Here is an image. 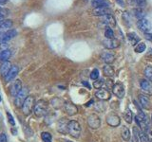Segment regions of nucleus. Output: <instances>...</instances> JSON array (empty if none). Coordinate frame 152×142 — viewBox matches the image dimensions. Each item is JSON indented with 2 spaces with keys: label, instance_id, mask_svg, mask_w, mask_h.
<instances>
[{
  "label": "nucleus",
  "instance_id": "nucleus-19",
  "mask_svg": "<svg viewBox=\"0 0 152 142\" xmlns=\"http://www.w3.org/2000/svg\"><path fill=\"white\" fill-rule=\"evenodd\" d=\"M11 68H12L11 63H10L9 61L4 62L2 65L0 66V74H1V76H3V77H6V75L9 73V71L11 70Z\"/></svg>",
  "mask_w": 152,
  "mask_h": 142
},
{
  "label": "nucleus",
  "instance_id": "nucleus-9",
  "mask_svg": "<svg viewBox=\"0 0 152 142\" xmlns=\"http://www.w3.org/2000/svg\"><path fill=\"white\" fill-rule=\"evenodd\" d=\"M137 26H138V28H139V30H140L141 31L145 32V33L149 32V30H151V25H150V23H149V21L147 20V19H145V18H142V19H141V20L138 21Z\"/></svg>",
  "mask_w": 152,
  "mask_h": 142
},
{
  "label": "nucleus",
  "instance_id": "nucleus-5",
  "mask_svg": "<svg viewBox=\"0 0 152 142\" xmlns=\"http://www.w3.org/2000/svg\"><path fill=\"white\" fill-rule=\"evenodd\" d=\"M28 90L27 88H22V90L20 91L16 98H15V105L17 107H22L24 102H25L26 99L28 97Z\"/></svg>",
  "mask_w": 152,
  "mask_h": 142
},
{
  "label": "nucleus",
  "instance_id": "nucleus-12",
  "mask_svg": "<svg viewBox=\"0 0 152 142\" xmlns=\"http://www.w3.org/2000/svg\"><path fill=\"white\" fill-rule=\"evenodd\" d=\"M95 96H96L99 99H102V101H108L111 97V93L109 92L107 89H102L101 88L95 93Z\"/></svg>",
  "mask_w": 152,
  "mask_h": 142
},
{
  "label": "nucleus",
  "instance_id": "nucleus-3",
  "mask_svg": "<svg viewBox=\"0 0 152 142\" xmlns=\"http://www.w3.org/2000/svg\"><path fill=\"white\" fill-rule=\"evenodd\" d=\"M34 105H35V103H34V97L28 96L26 99V101H25V102H24L23 106H22V110H23L24 115H26V116L30 115L31 112L32 111V109L34 108Z\"/></svg>",
  "mask_w": 152,
  "mask_h": 142
},
{
  "label": "nucleus",
  "instance_id": "nucleus-37",
  "mask_svg": "<svg viewBox=\"0 0 152 142\" xmlns=\"http://www.w3.org/2000/svg\"><path fill=\"white\" fill-rule=\"evenodd\" d=\"M90 79L93 80L99 79V71H98V69L94 68V69L91 71V72H90Z\"/></svg>",
  "mask_w": 152,
  "mask_h": 142
},
{
  "label": "nucleus",
  "instance_id": "nucleus-49",
  "mask_svg": "<svg viewBox=\"0 0 152 142\" xmlns=\"http://www.w3.org/2000/svg\"><path fill=\"white\" fill-rule=\"evenodd\" d=\"M0 14H2V8L0 7Z\"/></svg>",
  "mask_w": 152,
  "mask_h": 142
},
{
  "label": "nucleus",
  "instance_id": "nucleus-13",
  "mask_svg": "<svg viewBox=\"0 0 152 142\" xmlns=\"http://www.w3.org/2000/svg\"><path fill=\"white\" fill-rule=\"evenodd\" d=\"M101 59L107 64H110L113 63L114 61H115V55H114L110 51H104L101 54Z\"/></svg>",
  "mask_w": 152,
  "mask_h": 142
},
{
  "label": "nucleus",
  "instance_id": "nucleus-24",
  "mask_svg": "<svg viewBox=\"0 0 152 142\" xmlns=\"http://www.w3.org/2000/svg\"><path fill=\"white\" fill-rule=\"evenodd\" d=\"M127 39L129 41V43L132 46H135L136 44L138 45V43L140 42V38L137 36V34L135 32H131V33H128L127 34Z\"/></svg>",
  "mask_w": 152,
  "mask_h": 142
},
{
  "label": "nucleus",
  "instance_id": "nucleus-25",
  "mask_svg": "<svg viewBox=\"0 0 152 142\" xmlns=\"http://www.w3.org/2000/svg\"><path fill=\"white\" fill-rule=\"evenodd\" d=\"M121 136H122V138L125 140V141H128V140L130 139V131H129V129H128L127 127L124 126L122 128Z\"/></svg>",
  "mask_w": 152,
  "mask_h": 142
},
{
  "label": "nucleus",
  "instance_id": "nucleus-53",
  "mask_svg": "<svg viewBox=\"0 0 152 142\" xmlns=\"http://www.w3.org/2000/svg\"><path fill=\"white\" fill-rule=\"evenodd\" d=\"M150 142H152V140H151V141H150Z\"/></svg>",
  "mask_w": 152,
  "mask_h": 142
},
{
  "label": "nucleus",
  "instance_id": "nucleus-50",
  "mask_svg": "<svg viewBox=\"0 0 152 142\" xmlns=\"http://www.w3.org/2000/svg\"><path fill=\"white\" fill-rule=\"evenodd\" d=\"M1 101H2V99H1V95H0V102H1Z\"/></svg>",
  "mask_w": 152,
  "mask_h": 142
},
{
  "label": "nucleus",
  "instance_id": "nucleus-32",
  "mask_svg": "<svg viewBox=\"0 0 152 142\" xmlns=\"http://www.w3.org/2000/svg\"><path fill=\"white\" fill-rule=\"evenodd\" d=\"M41 138L43 142H51L52 136L49 132H43L41 134Z\"/></svg>",
  "mask_w": 152,
  "mask_h": 142
},
{
  "label": "nucleus",
  "instance_id": "nucleus-46",
  "mask_svg": "<svg viewBox=\"0 0 152 142\" xmlns=\"http://www.w3.org/2000/svg\"><path fill=\"white\" fill-rule=\"evenodd\" d=\"M3 21H4V16H3V14H0V24H1Z\"/></svg>",
  "mask_w": 152,
  "mask_h": 142
},
{
  "label": "nucleus",
  "instance_id": "nucleus-1",
  "mask_svg": "<svg viewBox=\"0 0 152 142\" xmlns=\"http://www.w3.org/2000/svg\"><path fill=\"white\" fill-rule=\"evenodd\" d=\"M68 133L74 137V138H78L81 135V126L78 121L70 120L68 123Z\"/></svg>",
  "mask_w": 152,
  "mask_h": 142
},
{
  "label": "nucleus",
  "instance_id": "nucleus-28",
  "mask_svg": "<svg viewBox=\"0 0 152 142\" xmlns=\"http://www.w3.org/2000/svg\"><path fill=\"white\" fill-rule=\"evenodd\" d=\"M124 117L127 123H131L133 121V113L130 109H126L125 114H124Z\"/></svg>",
  "mask_w": 152,
  "mask_h": 142
},
{
  "label": "nucleus",
  "instance_id": "nucleus-21",
  "mask_svg": "<svg viewBox=\"0 0 152 142\" xmlns=\"http://www.w3.org/2000/svg\"><path fill=\"white\" fill-rule=\"evenodd\" d=\"M12 27V20H4L1 24H0V32L5 33L8 30H10V28Z\"/></svg>",
  "mask_w": 152,
  "mask_h": 142
},
{
  "label": "nucleus",
  "instance_id": "nucleus-26",
  "mask_svg": "<svg viewBox=\"0 0 152 142\" xmlns=\"http://www.w3.org/2000/svg\"><path fill=\"white\" fill-rule=\"evenodd\" d=\"M68 123L69 122H66L65 120H61L58 123V131L62 134L68 132Z\"/></svg>",
  "mask_w": 152,
  "mask_h": 142
},
{
  "label": "nucleus",
  "instance_id": "nucleus-44",
  "mask_svg": "<svg viewBox=\"0 0 152 142\" xmlns=\"http://www.w3.org/2000/svg\"><path fill=\"white\" fill-rule=\"evenodd\" d=\"M83 84L85 85V86H87V87H88V89L90 88V85L88 84V83L87 82V80H86V82H85V80H84V82H83Z\"/></svg>",
  "mask_w": 152,
  "mask_h": 142
},
{
  "label": "nucleus",
  "instance_id": "nucleus-15",
  "mask_svg": "<svg viewBox=\"0 0 152 142\" xmlns=\"http://www.w3.org/2000/svg\"><path fill=\"white\" fill-rule=\"evenodd\" d=\"M65 110L69 116H74L78 113L77 106L72 102H66L65 103Z\"/></svg>",
  "mask_w": 152,
  "mask_h": 142
},
{
  "label": "nucleus",
  "instance_id": "nucleus-31",
  "mask_svg": "<svg viewBox=\"0 0 152 142\" xmlns=\"http://www.w3.org/2000/svg\"><path fill=\"white\" fill-rule=\"evenodd\" d=\"M139 139L141 142H150L148 139V136H147V134L144 131H142L140 128H139Z\"/></svg>",
  "mask_w": 152,
  "mask_h": 142
},
{
  "label": "nucleus",
  "instance_id": "nucleus-29",
  "mask_svg": "<svg viewBox=\"0 0 152 142\" xmlns=\"http://www.w3.org/2000/svg\"><path fill=\"white\" fill-rule=\"evenodd\" d=\"M139 129L137 127L133 128V135L131 136V138L129 139V142H139Z\"/></svg>",
  "mask_w": 152,
  "mask_h": 142
},
{
  "label": "nucleus",
  "instance_id": "nucleus-17",
  "mask_svg": "<svg viewBox=\"0 0 152 142\" xmlns=\"http://www.w3.org/2000/svg\"><path fill=\"white\" fill-rule=\"evenodd\" d=\"M101 20H102V23L104 24L106 26H107L108 28L109 27H114L116 25L115 19H114V17L111 15V14H107V15L102 16Z\"/></svg>",
  "mask_w": 152,
  "mask_h": 142
},
{
  "label": "nucleus",
  "instance_id": "nucleus-22",
  "mask_svg": "<svg viewBox=\"0 0 152 142\" xmlns=\"http://www.w3.org/2000/svg\"><path fill=\"white\" fill-rule=\"evenodd\" d=\"M91 5L94 9H96V8H102V7H108L109 3L107 0H92Z\"/></svg>",
  "mask_w": 152,
  "mask_h": 142
},
{
  "label": "nucleus",
  "instance_id": "nucleus-27",
  "mask_svg": "<svg viewBox=\"0 0 152 142\" xmlns=\"http://www.w3.org/2000/svg\"><path fill=\"white\" fill-rule=\"evenodd\" d=\"M11 56H12V52L10 49H7V50H5L3 51L1 54H0V61L1 62H8L9 59L11 58Z\"/></svg>",
  "mask_w": 152,
  "mask_h": 142
},
{
  "label": "nucleus",
  "instance_id": "nucleus-10",
  "mask_svg": "<svg viewBox=\"0 0 152 142\" xmlns=\"http://www.w3.org/2000/svg\"><path fill=\"white\" fill-rule=\"evenodd\" d=\"M107 123L110 127H117L120 125L121 120L117 115H115V114H109L107 117Z\"/></svg>",
  "mask_w": 152,
  "mask_h": 142
},
{
  "label": "nucleus",
  "instance_id": "nucleus-7",
  "mask_svg": "<svg viewBox=\"0 0 152 142\" xmlns=\"http://www.w3.org/2000/svg\"><path fill=\"white\" fill-rule=\"evenodd\" d=\"M140 86H141V89L142 92L145 93L146 95L151 96L152 95V82H150V80L147 79L142 80L140 82Z\"/></svg>",
  "mask_w": 152,
  "mask_h": 142
},
{
  "label": "nucleus",
  "instance_id": "nucleus-39",
  "mask_svg": "<svg viewBox=\"0 0 152 142\" xmlns=\"http://www.w3.org/2000/svg\"><path fill=\"white\" fill-rule=\"evenodd\" d=\"M7 117H8V120H9V122H10V124H11L12 126H14L15 125V120H14V118H13V117L11 115V113H7Z\"/></svg>",
  "mask_w": 152,
  "mask_h": 142
},
{
  "label": "nucleus",
  "instance_id": "nucleus-38",
  "mask_svg": "<svg viewBox=\"0 0 152 142\" xmlns=\"http://www.w3.org/2000/svg\"><path fill=\"white\" fill-rule=\"evenodd\" d=\"M135 1V4H136V6H138V8H144L145 6V0H134Z\"/></svg>",
  "mask_w": 152,
  "mask_h": 142
},
{
  "label": "nucleus",
  "instance_id": "nucleus-42",
  "mask_svg": "<svg viewBox=\"0 0 152 142\" xmlns=\"http://www.w3.org/2000/svg\"><path fill=\"white\" fill-rule=\"evenodd\" d=\"M145 39L152 41V33H149V32L145 33Z\"/></svg>",
  "mask_w": 152,
  "mask_h": 142
},
{
  "label": "nucleus",
  "instance_id": "nucleus-35",
  "mask_svg": "<svg viewBox=\"0 0 152 142\" xmlns=\"http://www.w3.org/2000/svg\"><path fill=\"white\" fill-rule=\"evenodd\" d=\"M145 50V45L144 43H139L136 46H135V51L137 53H142Z\"/></svg>",
  "mask_w": 152,
  "mask_h": 142
},
{
  "label": "nucleus",
  "instance_id": "nucleus-30",
  "mask_svg": "<svg viewBox=\"0 0 152 142\" xmlns=\"http://www.w3.org/2000/svg\"><path fill=\"white\" fill-rule=\"evenodd\" d=\"M133 12H134V15H135V17L138 19V20H141V19L145 18V12L140 8L135 9L134 11H133Z\"/></svg>",
  "mask_w": 152,
  "mask_h": 142
},
{
  "label": "nucleus",
  "instance_id": "nucleus-4",
  "mask_svg": "<svg viewBox=\"0 0 152 142\" xmlns=\"http://www.w3.org/2000/svg\"><path fill=\"white\" fill-rule=\"evenodd\" d=\"M88 124L91 129L96 130L101 126V120H100V117L97 115L91 114V115L88 116Z\"/></svg>",
  "mask_w": 152,
  "mask_h": 142
},
{
  "label": "nucleus",
  "instance_id": "nucleus-18",
  "mask_svg": "<svg viewBox=\"0 0 152 142\" xmlns=\"http://www.w3.org/2000/svg\"><path fill=\"white\" fill-rule=\"evenodd\" d=\"M17 32L15 30H10L7 32H5L3 34V38H2V43H7L10 40H12V38H14L16 36Z\"/></svg>",
  "mask_w": 152,
  "mask_h": 142
},
{
  "label": "nucleus",
  "instance_id": "nucleus-16",
  "mask_svg": "<svg viewBox=\"0 0 152 142\" xmlns=\"http://www.w3.org/2000/svg\"><path fill=\"white\" fill-rule=\"evenodd\" d=\"M18 72H19L18 66H16V65L12 66L11 70L9 71V73L6 75V77H5V80H6V82H11V80L15 79V77L17 76Z\"/></svg>",
  "mask_w": 152,
  "mask_h": 142
},
{
  "label": "nucleus",
  "instance_id": "nucleus-40",
  "mask_svg": "<svg viewBox=\"0 0 152 142\" xmlns=\"http://www.w3.org/2000/svg\"><path fill=\"white\" fill-rule=\"evenodd\" d=\"M7 49H8V45L6 44V43H1V44H0V54H1L3 51L7 50Z\"/></svg>",
  "mask_w": 152,
  "mask_h": 142
},
{
  "label": "nucleus",
  "instance_id": "nucleus-2",
  "mask_svg": "<svg viewBox=\"0 0 152 142\" xmlns=\"http://www.w3.org/2000/svg\"><path fill=\"white\" fill-rule=\"evenodd\" d=\"M34 115L37 117H42L47 114V102L45 101H39L35 103L34 108H33Z\"/></svg>",
  "mask_w": 152,
  "mask_h": 142
},
{
  "label": "nucleus",
  "instance_id": "nucleus-8",
  "mask_svg": "<svg viewBox=\"0 0 152 142\" xmlns=\"http://www.w3.org/2000/svg\"><path fill=\"white\" fill-rule=\"evenodd\" d=\"M112 92L119 99H123L125 97V87H124V85L120 83H114L112 87Z\"/></svg>",
  "mask_w": 152,
  "mask_h": 142
},
{
  "label": "nucleus",
  "instance_id": "nucleus-51",
  "mask_svg": "<svg viewBox=\"0 0 152 142\" xmlns=\"http://www.w3.org/2000/svg\"><path fill=\"white\" fill-rule=\"evenodd\" d=\"M66 142H72V141H66Z\"/></svg>",
  "mask_w": 152,
  "mask_h": 142
},
{
  "label": "nucleus",
  "instance_id": "nucleus-36",
  "mask_svg": "<svg viewBox=\"0 0 152 142\" xmlns=\"http://www.w3.org/2000/svg\"><path fill=\"white\" fill-rule=\"evenodd\" d=\"M104 36L107 39H113L114 38V32L110 28H107L106 31H104Z\"/></svg>",
  "mask_w": 152,
  "mask_h": 142
},
{
  "label": "nucleus",
  "instance_id": "nucleus-14",
  "mask_svg": "<svg viewBox=\"0 0 152 142\" xmlns=\"http://www.w3.org/2000/svg\"><path fill=\"white\" fill-rule=\"evenodd\" d=\"M103 45L107 49H115L119 46V41L116 39H106L103 41Z\"/></svg>",
  "mask_w": 152,
  "mask_h": 142
},
{
  "label": "nucleus",
  "instance_id": "nucleus-45",
  "mask_svg": "<svg viewBox=\"0 0 152 142\" xmlns=\"http://www.w3.org/2000/svg\"><path fill=\"white\" fill-rule=\"evenodd\" d=\"M92 102H94V101H93V99H91V101H88L87 104H86V106H87V107L90 106V105H91V103H92Z\"/></svg>",
  "mask_w": 152,
  "mask_h": 142
},
{
  "label": "nucleus",
  "instance_id": "nucleus-33",
  "mask_svg": "<svg viewBox=\"0 0 152 142\" xmlns=\"http://www.w3.org/2000/svg\"><path fill=\"white\" fill-rule=\"evenodd\" d=\"M144 74L147 80H149L150 82H152V66H146L145 68Z\"/></svg>",
  "mask_w": 152,
  "mask_h": 142
},
{
  "label": "nucleus",
  "instance_id": "nucleus-34",
  "mask_svg": "<svg viewBox=\"0 0 152 142\" xmlns=\"http://www.w3.org/2000/svg\"><path fill=\"white\" fill-rule=\"evenodd\" d=\"M104 80L103 79H97V80H95L94 82H93V87L95 89H101V87L104 85Z\"/></svg>",
  "mask_w": 152,
  "mask_h": 142
},
{
  "label": "nucleus",
  "instance_id": "nucleus-11",
  "mask_svg": "<svg viewBox=\"0 0 152 142\" xmlns=\"http://www.w3.org/2000/svg\"><path fill=\"white\" fill-rule=\"evenodd\" d=\"M92 14L95 16H104L107 15V14H111V9L108 7L96 8L92 11Z\"/></svg>",
  "mask_w": 152,
  "mask_h": 142
},
{
  "label": "nucleus",
  "instance_id": "nucleus-41",
  "mask_svg": "<svg viewBox=\"0 0 152 142\" xmlns=\"http://www.w3.org/2000/svg\"><path fill=\"white\" fill-rule=\"evenodd\" d=\"M0 142H7V136L5 134L0 135Z\"/></svg>",
  "mask_w": 152,
  "mask_h": 142
},
{
  "label": "nucleus",
  "instance_id": "nucleus-6",
  "mask_svg": "<svg viewBox=\"0 0 152 142\" xmlns=\"http://www.w3.org/2000/svg\"><path fill=\"white\" fill-rule=\"evenodd\" d=\"M22 83L20 80H15L14 82L12 83L11 87H10V93H11L12 97L16 98L17 95L20 93L22 90Z\"/></svg>",
  "mask_w": 152,
  "mask_h": 142
},
{
  "label": "nucleus",
  "instance_id": "nucleus-23",
  "mask_svg": "<svg viewBox=\"0 0 152 142\" xmlns=\"http://www.w3.org/2000/svg\"><path fill=\"white\" fill-rule=\"evenodd\" d=\"M103 74L106 77H113L115 72H114V69L110 64H106L103 68Z\"/></svg>",
  "mask_w": 152,
  "mask_h": 142
},
{
  "label": "nucleus",
  "instance_id": "nucleus-48",
  "mask_svg": "<svg viewBox=\"0 0 152 142\" xmlns=\"http://www.w3.org/2000/svg\"><path fill=\"white\" fill-rule=\"evenodd\" d=\"M117 1H118L119 3H120V4L122 5V7H124V6H125V3H124V1H123V0H117Z\"/></svg>",
  "mask_w": 152,
  "mask_h": 142
},
{
  "label": "nucleus",
  "instance_id": "nucleus-47",
  "mask_svg": "<svg viewBox=\"0 0 152 142\" xmlns=\"http://www.w3.org/2000/svg\"><path fill=\"white\" fill-rule=\"evenodd\" d=\"M7 3V0H0V5H4Z\"/></svg>",
  "mask_w": 152,
  "mask_h": 142
},
{
  "label": "nucleus",
  "instance_id": "nucleus-52",
  "mask_svg": "<svg viewBox=\"0 0 152 142\" xmlns=\"http://www.w3.org/2000/svg\"><path fill=\"white\" fill-rule=\"evenodd\" d=\"M151 121H152V116H151Z\"/></svg>",
  "mask_w": 152,
  "mask_h": 142
},
{
  "label": "nucleus",
  "instance_id": "nucleus-43",
  "mask_svg": "<svg viewBox=\"0 0 152 142\" xmlns=\"http://www.w3.org/2000/svg\"><path fill=\"white\" fill-rule=\"evenodd\" d=\"M107 87H110V88L112 89L114 83H112V80H107Z\"/></svg>",
  "mask_w": 152,
  "mask_h": 142
},
{
  "label": "nucleus",
  "instance_id": "nucleus-20",
  "mask_svg": "<svg viewBox=\"0 0 152 142\" xmlns=\"http://www.w3.org/2000/svg\"><path fill=\"white\" fill-rule=\"evenodd\" d=\"M139 101H140L141 106L142 108H145V109H149L150 108V101H149L148 97H146L145 95H140Z\"/></svg>",
  "mask_w": 152,
  "mask_h": 142
}]
</instances>
